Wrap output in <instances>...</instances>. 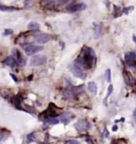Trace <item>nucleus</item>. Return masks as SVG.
<instances>
[{"label":"nucleus","mask_w":136,"mask_h":144,"mask_svg":"<svg viewBox=\"0 0 136 144\" xmlns=\"http://www.w3.org/2000/svg\"><path fill=\"white\" fill-rule=\"evenodd\" d=\"M76 89L77 88H73V89H66V90L64 91V95L68 99H74L78 93V91Z\"/></svg>","instance_id":"12"},{"label":"nucleus","mask_w":136,"mask_h":144,"mask_svg":"<svg viewBox=\"0 0 136 144\" xmlns=\"http://www.w3.org/2000/svg\"><path fill=\"white\" fill-rule=\"evenodd\" d=\"M117 130H118V127H117V125H114V126L112 127V131H116Z\"/></svg>","instance_id":"28"},{"label":"nucleus","mask_w":136,"mask_h":144,"mask_svg":"<svg viewBox=\"0 0 136 144\" xmlns=\"http://www.w3.org/2000/svg\"><path fill=\"white\" fill-rule=\"evenodd\" d=\"M42 5L47 10H52L55 6V1H45L43 2Z\"/></svg>","instance_id":"16"},{"label":"nucleus","mask_w":136,"mask_h":144,"mask_svg":"<svg viewBox=\"0 0 136 144\" xmlns=\"http://www.w3.org/2000/svg\"><path fill=\"white\" fill-rule=\"evenodd\" d=\"M133 9H134V6H128V7H126V8H124L123 10V12L125 14H129V12H131V10H133Z\"/></svg>","instance_id":"22"},{"label":"nucleus","mask_w":136,"mask_h":144,"mask_svg":"<svg viewBox=\"0 0 136 144\" xmlns=\"http://www.w3.org/2000/svg\"><path fill=\"white\" fill-rule=\"evenodd\" d=\"M27 139H28V140L30 142L33 141V139H34V132H32V133L29 134L27 135Z\"/></svg>","instance_id":"23"},{"label":"nucleus","mask_w":136,"mask_h":144,"mask_svg":"<svg viewBox=\"0 0 136 144\" xmlns=\"http://www.w3.org/2000/svg\"><path fill=\"white\" fill-rule=\"evenodd\" d=\"M12 52H13L14 56H15L16 59H17V62H18V64L20 65L21 67H23V66L26 64V61L25 59L22 57V56L21 55L20 51H19L18 50H17V49H14V50L12 51Z\"/></svg>","instance_id":"11"},{"label":"nucleus","mask_w":136,"mask_h":144,"mask_svg":"<svg viewBox=\"0 0 136 144\" xmlns=\"http://www.w3.org/2000/svg\"><path fill=\"white\" fill-rule=\"evenodd\" d=\"M10 77L12 78V79H13V80H14V81L15 82H18V78H17L14 74H11V73H10Z\"/></svg>","instance_id":"26"},{"label":"nucleus","mask_w":136,"mask_h":144,"mask_svg":"<svg viewBox=\"0 0 136 144\" xmlns=\"http://www.w3.org/2000/svg\"><path fill=\"white\" fill-rule=\"evenodd\" d=\"M87 6L83 3H70L67 6L66 10L70 13H75L78 11H81L85 10Z\"/></svg>","instance_id":"7"},{"label":"nucleus","mask_w":136,"mask_h":144,"mask_svg":"<svg viewBox=\"0 0 136 144\" xmlns=\"http://www.w3.org/2000/svg\"><path fill=\"white\" fill-rule=\"evenodd\" d=\"M134 117H135V120H136V109L135 110V112H134Z\"/></svg>","instance_id":"30"},{"label":"nucleus","mask_w":136,"mask_h":144,"mask_svg":"<svg viewBox=\"0 0 136 144\" xmlns=\"http://www.w3.org/2000/svg\"><path fill=\"white\" fill-rule=\"evenodd\" d=\"M39 28H40V25L35 22H31L30 23H29L28 25V29L31 30H39Z\"/></svg>","instance_id":"17"},{"label":"nucleus","mask_w":136,"mask_h":144,"mask_svg":"<svg viewBox=\"0 0 136 144\" xmlns=\"http://www.w3.org/2000/svg\"><path fill=\"white\" fill-rule=\"evenodd\" d=\"M22 48L24 49L25 52L27 56H31L33 54L38 52L44 49V47L42 46H37V45H30V44H26L22 45Z\"/></svg>","instance_id":"6"},{"label":"nucleus","mask_w":136,"mask_h":144,"mask_svg":"<svg viewBox=\"0 0 136 144\" xmlns=\"http://www.w3.org/2000/svg\"><path fill=\"white\" fill-rule=\"evenodd\" d=\"M104 135L106 137H107L108 136V135H109V133H108V131H107V128L105 127V129H104Z\"/></svg>","instance_id":"27"},{"label":"nucleus","mask_w":136,"mask_h":144,"mask_svg":"<svg viewBox=\"0 0 136 144\" xmlns=\"http://www.w3.org/2000/svg\"><path fill=\"white\" fill-rule=\"evenodd\" d=\"M112 92H113V85H109L108 88H107V93L106 97L104 98V101H103V103H104V105L105 106L107 105V99H108V98L110 96H111V94L112 93Z\"/></svg>","instance_id":"15"},{"label":"nucleus","mask_w":136,"mask_h":144,"mask_svg":"<svg viewBox=\"0 0 136 144\" xmlns=\"http://www.w3.org/2000/svg\"><path fill=\"white\" fill-rule=\"evenodd\" d=\"M88 89L92 95H95L97 93V85L95 82H89L88 85Z\"/></svg>","instance_id":"13"},{"label":"nucleus","mask_w":136,"mask_h":144,"mask_svg":"<svg viewBox=\"0 0 136 144\" xmlns=\"http://www.w3.org/2000/svg\"><path fill=\"white\" fill-rule=\"evenodd\" d=\"M47 63V57L44 55H36L30 60V64L33 67H39Z\"/></svg>","instance_id":"4"},{"label":"nucleus","mask_w":136,"mask_h":144,"mask_svg":"<svg viewBox=\"0 0 136 144\" xmlns=\"http://www.w3.org/2000/svg\"><path fill=\"white\" fill-rule=\"evenodd\" d=\"M19 9L13 7V6H4L0 4V10L2 11H14V10H18Z\"/></svg>","instance_id":"18"},{"label":"nucleus","mask_w":136,"mask_h":144,"mask_svg":"<svg viewBox=\"0 0 136 144\" xmlns=\"http://www.w3.org/2000/svg\"><path fill=\"white\" fill-rule=\"evenodd\" d=\"M123 75L124 82H125V83L127 85V86H135L136 80L135 79V78L133 77V75L131 74L130 72L127 71V70H123Z\"/></svg>","instance_id":"8"},{"label":"nucleus","mask_w":136,"mask_h":144,"mask_svg":"<svg viewBox=\"0 0 136 144\" xmlns=\"http://www.w3.org/2000/svg\"><path fill=\"white\" fill-rule=\"evenodd\" d=\"M65 144H80V143H79V142L76 140H70V141L67 142Z\"/></svg>","instance_id":"25"},{"label":"nucleus","mask_w":136,"mask_h":144,"mask_svg":"<svg viewBox=\"0 0 136 144\" xmlns=\"http://www.w3.org/2000/svg\"><path fill=\"white\" fill-rule=\"evenodd\" d=\"M3 134L2 133V132H0V142L2 140V139H3Z\"/></svg>","instance_id":"29"},{"label":"nucleus","mask_w":136,"mask_h":144,"mask_svg":"<svg viewBox=\"0 0 136 144\" xmlns=\"http://www.w3.org/2000/svg\"><path fill=\"white\" fill-rule=\"evenodd\" d=\"M135 74H136V67H135Z\"/></svg>","instance_id":"31"},{"label":"nucleus","mask_w":136,"mask_h":144,"mask_svg":"<svg viewBox=\"0 0 136 144\" xmlns=\"http://www.w3.org/2000/svg\"><path fill=\"white\" fill-rule=\"evenodd\" d=\"M96 60V56L94 50L90 47H84L82 51L75 61L83 69H91Z\"/></svg>","instance_id":"1"},{"label":"nucleus","mask_w":136,"mask_h":144,"mask_svg":"<svg viewBox=\"0 0 136 144\" xmlns=\"http://www.w3.org/2000/svg\"><path fill=\"white\" fill-rule=\"evenodd\" d=\"M59 118H60V121L63 123L64 124H68V123L71 121V120L73 118V113L70 112H65L60 115Z\"/></svg>","instance_id":"10"},{"label":"nucleus","mask_w":136,"mask_h":144,"mask_svg":"<svg viewBox=\"0 0 136 144\" xmlns=\"http://www.w3.org/2000/svg\"><path fill=\"white\" fill-rule=\"evenodd\" d=\"M12 33H13V30L6 29L4 31L3 35H5V36H8V35H10V34H12Z\"/></svg>","instance_id":"24"},{"label":"nucleus","mask_w":136,"mask_h":144,"mask_svg":"<svg viewBox=\"0 0 136 144\" xmlns=\"http://www.w3.org/2000/svg\"><path fill=\"white\" fill-rule=\"evenodd\" d=\"M125 62L129 67H136V53L134 51L126 52L124 56Z\"/></svg>","instance_id":"5"},{"label":"nucleus","mask_w":136,"mask_h":144,"mask_svg":"<svg viewBox=\"0 0 136 144\" xmlns=\"http://www.w3.org/2000/svg\"><path fill=\"white\" fill-rule=\"evenodd\" d=\"M74 127H75V128L78 131L84 132L91 128V124L87 119L81 118V119H79L77 120V122L75 124Z\"/></svg>","instance_id":"3"},{"label":"nucleus","mask_w":136,"mask_h":144,"mask_svg":"<svg viewBox=\"0 0 136 144\" xmlns=\"http://www.w3.org/2000/svg\"><path fill=\"white\" fill-rule=\"evenodd\" d=\"M45 122L48 123L49 124H57L59 123V120L56 119V118H50V119H48V120H45Z\"/></svg>","instance_id":"21"},{"label":"nucleus","mask_w":136,"mask_h":144,"mask_svg":"<svg viewBox=\"0 0 136 144\" xmlns=\"http://www.w3.org/2000/svg\"><path fill=\"white\" fill-rule=\"evenodd\" d=\"M70 69L72 73H73L75 77L79 78V79L82 80H84L86 78H87V73L84 71L83 68L81 67L80 65H78L77 63H74L71 66Z\"/></svg>","instance_id":"2"},{"label":"nucleus","mask_w":136,"mask_h":144,"mask_svg":"<svg viewBox=\"0 0 136 144\" xmlns=\"http://www.w3.org/2000/svg\"><path fill=\"white\" fill-rule=\"evenodd\" d=\"M5 64L9 66V67H14L17 65V63L13 56H10L8 57H6V60H5Z\"/></svg>","instance_id":"14"},{"label":"nucleus","mask_w":136,"mask_h":144,"mask_svg":"<svg viewBox=\"0 0 136 144\" xmlns=\"http://www.w3.org/2000/svg\"><path fill=\"white\" fill-rule=\"evenodd\" d=\"M35 41L38 44H45L47 42H49L51 39V37L49 36V34L46 33H41L37 34L35 36Z\"/></svg>","instance_id":"9"},{"label":"nucleus","mask_w":136,"mask_h":144,"mask_svg":"<svg viewBox=\"0 0 136 144\" xmlns=\"http://www.w3.org/2000/svg\"><path fill=\"white\" fill-rule=\"evenodd\" d=\"M104 77L106 79V81L107 82H111V70L110 69H107L104 72Z\"/></svg>","instance_id":"20"},{"label":"nucleus","mask_w":136,"mask_h":144,"mask_svg":"<svg viewBox=\"0 0 136 144\" xmlns=\"http://www.w3.org/2000/svg\"><path fill=\"white\" fill-rule=\"evenodd\" d=\"M102 33H103V27L101 25H97L96 26L95 28V37H99L100 36L102 35Z\"/></svg>","instance_id":"19"}]
</instances>
